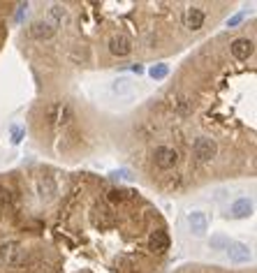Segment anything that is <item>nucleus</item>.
I'll list each match as a JSON object with an SVG mask.
<instances>
[{
	"instance_id": "nucleus-1",
	"label": "nucleus",
	"mask_w": 257,
	"mask_h": 273,
	"mask_svg": "<svg viewBox=\"0 0 257 273\" xmlns=\"http://www.w3.org/2000/svg\"><path fill=\"white\" fill-rule=\"evenodd\" d=\"M0 262L7 266H21L26 262V250L19 246L17 241H7L0 246Z\"/></svg>"
},
{
	"instance_id": "nucleus-2",
	"label": "nucleus",
	"mask_w": 257,
	"mask_h": 273,
	"mask_svg": "<svg viewBox=\"0 0 257 273\" xmlns=\"http://www.w3.org/2000/svg\"><path fill=\"white\" fill-rule=\"evenodd\" d=\"M195 158L199 160V162H208L211 158H216V153H218V144H216V139H211V136H199L197 142H195Z\"/></svg>"
},
{
	"instance_id": "nucleus-3",
	"label": "nucleus",
	"mask_w": 257,
	"mask_h": 273,
	"mask_svg": "<svg viewBox=\"0 0 257 273\" xmlns=\"http://www.w3.org/2000/svg\"><path fill=\"white\" fill-rule=\"evenodd\" d=\"M153 160H155V164H158L160 169H172V167L176 164V160H179V155H176L174 148H169V146H160V148H155Z\"/></svg>"
},
{
	"instance_id": "nucleus-4",
	"label": "nucleus",
	"mask_w": 257,
	"mask_h": 273,
	"mask_svg": "<svg viewBox=\"0 0 257 273\" xmlns=\"http://www.w3.org/2000/svg\"><path fill=\"white\" fill-rule=\"evenodd\" d=\"M230 51L236 60H248L252 56V51H255V44H252V39H248V37H239V39L232 42Z\"/></svg>"
},
{
	"instance_id": "nucleus-5",
	"label": "nucleus",
	"mask_w": 257,
	"mask_h": 273,
	"mask_svg": "<svg viewBox=\"0 0 257 273\" xmlns=\"http://www.w3.org/2000/svg\"><path fill=\"white\" fill-rule=\"evenodd\" d=\"M227 255H230V259L234 264H246L250 262V248L246 246V243H234V241H230L227 243Z\"/></svg>"
},
{
	"instance_id": "nucleus-6",
	"label": "nucleus",
	"mask_w": 257,
	"mask_h": 273,
	"mask_svg": "<svg viewBox=\"0 0 257 273\" xmlns=\"http://www.w3.org/2000/svg\"><path fill=\"white\" fill-rule=\"evenodd\" d=\"M109 51L114 56H118V58H123V56H127L132 51V39L127 35H114L109 39Z\"/></svg>"
},
{
	"instance_id": "nucleus-7",
	"label": "nucleus",
	"mask_w": 257,
	"mask_h": 273,
	"mask_svg": "<svg viewBox=\"0 0 257 273\" xmlns=\"http://www.w3.org/2000/svg\"><path fill=\"white\" fill-rule=\"evenodd\" d=\"M183 23H186L188 30H199L204 26V12L199 7H188L186 14H183Z\"/></svg>"
},
{
	"instance_id": "nucleus-8",
	"label": "nucleus",
	"mask_w": 257,
	"mask_h": 273,
	"mask_svg": "<svg viewBox=\"0 0 257 273\" xmlns=\"http://www.w3.org/2000/svg\"><path fill=\"white\" fill-rule=\"evenodd\" d=\"M54 23H49V21H37V23H33V26H30V30H28V33H30V37L33 39H49L51 35H54Z\"/></svg>"
},
{
	"instance_id": "nucleus-9",
	"label": "nucleus",
	"mask_w": 257,
	"mask_h": 273,
	"mask_svg": "<svg viewBox=\"0 0 257 273\" xmlns=\"http://www.w3.org/2000/svg\"><path fill=\"white\" fill-rule=\"evenodd\" d=\"M148 248H151L153 252L169 250V236H167V232H153L151 239H148Z\"/></svg>"
},
{
	"instance_id": "nucleus-10",
	"label": "nucleus",
	"mask_w": 257,
	"mask_h": 273,
	"mask_svg": "<svg viewBox=\"0 0 257 273\" xmlns=\"http://www.w3.org/2000/svg\"><path fill=\"white\" fill-rule=\"evenodd\" d=\"M188 224H190V232L192 234H204L206 232V215L199 213V211H195V213L188 215Z\"/></svg>"
},
{
	"instance_id": "nucleus-11",
	"label": "nucleus",
	"mask_w": 257,
	"mask_h": 273,
	"mask_svg": "<svg viewBox=\"0 0 257 273\" xmlns=\"http://www.w3.org/2000/svg\"><path fill=\"white\" fill-rule=\"evenodd\" d=\"M230 213H232V218H248L252 213V204L248 199H239V202L232 204Z\"/></svg>"
},
{
	"instance_id": "nucleus-12",
	"label": "nucleus",
	"mask_w": 257,
	"mask_h": 273,
	"mask_svg": "<svg viewBox=\"0 0 257 273\" xmlns=\"http://www.w3.org/2000/svg\"><path fill=\"white\" fill-rule=\"evenodd\" d=\"M172 107H174L179 114H188V111H190V107H192V102L186 98V95H179V98L172 100Z\"/></svg>"
},
{
	"instance_id": "nucleus-13",
	"label": "nucleus",
	"mask_w": 257,
	"mask_h": 273,
	"mask_svg": "<svg viewBox=\"0 0 257 273\" xmlns=\"http://www.w3.org/2000/svg\"><path fill=\"white\" fill-rule=\"evenodd\" d=\"M148 74H151L153 79H164L167 74H169V67L164 65V63H160V65H153V67H151V70H148Z\"/></svg>"
},
{
	"instance_id": "nucleus-14",
	"label": "nucleus",
	"mask_w": 257,
	"mask_h": 273,
	"mask_svg": "<svg viewBox=\"0 0 257 273\" xmlns=\"http://www.w3.org/2000/svg\"><path fill=\"white\" fill-rule=\"evenodd\" d=\"M114 93H118V95H130V93H132V83L125 81V79H120V81L114 83Z\"/></svg>"
},
{
	"instance_id": "nucleus-15",
	"label": "nucleus",
	"mask_w": 257,
	"mask_h": 273,
	"mask_svg": "<svg viewBox=\"0 0 257 273\" xmlns=\"http://www.w3.org/2000/svg\"><path fill=\"white\" fill-rule=\"evenodd\" d=\"M123 195H125V192H120V190H111V192H109V199H111V202H120V199H123Z\"/></svg>"
},
{
	"instance_id": "nucleus-16",
	"label": "nucleus",
	"mask_w": 257,
	"mask_h": 273,
	"mask_svg": "<svg viewBox=\"0 0 257 273\" xmlns=\"http://www.w3.org/2000/svg\"><path fill=\"white\" fill-rule=\"evenodd\" d=\"M241 21H243V14H234V17L227 21V26H236V23H241Z\"/></svg>"
}]
</instances>
